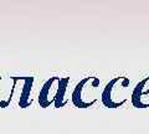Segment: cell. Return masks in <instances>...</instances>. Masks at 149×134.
<instances>
[{
    "instance_id": "cell-6",
    "label": "cell",
    "mask_w": 149,
    "mask_h": 134,
    "mask_svg": "<svg viewBox=\"0 0 149 134\" xmlns=\"http://www.w3.org/2000/svg\"><path fill=\"white\" fill-rule=\"evenodd\" d=\"M70 85V77H62L60 81V87L56 94V99L54 103L55 108H62L67 104L68 102V97H67V90Z\"/></svg>"
},
{
    "instance_id": "cell-3",
    "label": "cell",
    "mask_w": 149,
    "mask_h": 134,
    "mask_svg": "<svg viewBox=\"0 0 149 134\" xmlns=\"http://www.w3.org/2000/svg\"><path fill=\"white\" fill-rule=\"evenodd\" d=\"M13 78V97L11 103L15 102L19 108H27L32 104V91H34L35 78L32 76L16 77Z\"/></svg>"
},
{
    "instance_id": "cell-2",
    "label": "cell",
    "mask_w": 149,
    "mask_h": 134,
    "mask_svg": "<svg viewBox=\"0 0 149 134\" xmlns=\"http://www.w3.org/2000/svg\"><path fill=\"white\" fill-rule=\"evenodd\" d=\"M130 81L127 77H116L106 85L101 93V101L107 108H118L127 102Z\"/></svg>"
},
{
    "instance_id": "cell-1",
    "label": "cell",
    "mask_w": 149,
    "mask_h": 134,
    "mask_svg": "<svg viewBox=\"0 0 149 134\" xmlns=\"http://www.w3.org/2000/svg\"><path fill=\"white\" fill-rule=\"evenodd\" d=\"M101 81L97 77H85L74 86L71 93L72 104L77 108H90L98 101Z\"/></svg>"
},
{
    "instance_id": "cell-4",
    "label": "cell",
    "mask_w": 149,
    "mask_h": 134,
    "mask_svg": "<svg viewBox=\"0 0 149 134\" xmlns=\"http://www.w3.org/2000/svg\"><path fill=\"white\" fill-rule=\"evenodd\" d=\"M60 81H61V77L52 76L42 85L39 97H37V102H39V106L41 108H47L55 103L56 94H57L60 87Z\"/></svg>"
},
{
    "instance_id": "cell-7",
    "label": "cell",
    "mask_w": 149,
    "mask_h": 134,
    "mask_svg": "<svg viewBox=\"0 0 149 134\" xmlns=\"http://www.w3.org/2000/svg\"><path fill=\"white\" fill-rule=\"evenodd\" d=\"M3 82H4L3 77H0V93H1V85H3Z\"/></svg>"
},
{
    "instance_id": "cell-5",
    "label": "cell",
    "mask_w": 149,
    "mask_h": 134,
    "mask_svg": "<svg viewBox=\"0 0 149 134\" xmlns=\"http://www.w3.org/2000/svg\"><path fill=\"white\" fill-rule=\"evenodd\" d=\"M132 103L137 108L149 107V77L136 86L132 93Z\"/></svg>"
}]
</instances>
